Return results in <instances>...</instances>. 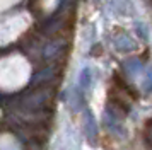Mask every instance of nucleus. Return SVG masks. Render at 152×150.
<instances>
[{
  "label": "nucleus",
  "instance_id": "nucleus-1",
  "mask_svg": "<svg viewBox=\"0 0 152 150\" xmlns=\"http://www.w3.org/2000/svg\"><path fill=\"white\" fill-rule=\"evenodd\" d=\"M31 24V17L28 12L12 14L0 20V44H7L14 41L19 34H22Z\"/></svg>",
  "mask_w": 152,
  "mask_h": 150
},
{
  "label": "nucleus",
  "instance_id": "nucleus-2",
  "mask_svg": "<svg viewBox=\"0 0 152 150\" xmlns=\"http://www.w3.org/2000/svg\"><path fill=\"white\" fill-rule=\"evenodd\" d=\"M26 61L19 58V56H12V58H7V60L0 61V82L5 84V82H10V84H19V82L24 80V75H26Z\"/></svg>",
  "mask_w": 152,
  "mask_h": 150
},
{
  "label": "nucleus",
  "instance_id": "nucleus-3",
  "mask_svg": "<svg viewBox=\"0 0 152 150\" xmlns=\"http://www.w3.org/2000/svg\"><path fill=\"white\" fill-rule=\"evenodd\" d=\"M19 0H0V12H4V10H7L9 7L15 5Z\"/></svg>",
  "mask_w": 152,
  "mask_h": 150
}]
</instances>
